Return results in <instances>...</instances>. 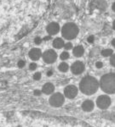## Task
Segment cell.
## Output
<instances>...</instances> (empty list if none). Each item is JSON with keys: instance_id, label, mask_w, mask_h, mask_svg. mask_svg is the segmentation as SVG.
<instances>
[{"instance_id": "obj_4", "label": "cell", "mask_w": 115, "mask_h": 127, "mask_svg": "<svg viewBox=\"0 0 115 127\" xmlns=\"http://www.w3.org/2000/svg\"><path fill=\"white\" fill-rule=\"evenodd\" d=\"M50 103L53 107H61L64 103V96L60 93L53 94L50 98Z\"/></svg>"}, {"instance_id": "obj_6", "label": "cell", "mask_w": 115, "mask_h": 127, "mask_svg": "<svg viewBox=\"0 0 115 127\" xmlns=\"http://www.w3.org/2000/svg\"><path fill=\"white\" fill-rule=\"evenodd\" d=\"M57 59V54L54 50H47L46 52H44V54H43V59L45 63L47 64H52L54 63Z\"/></svg>"}, {"instance_id": "obj_2", "label": "cell", "mask_w": 115, "mask_h": 127, "mask_svg": "<svg viewBox=\"0 0 115 127\" xmlns=\"http://www.w3.org/2000/svg\"><path fill=\"white\" fill-rule=\"evenodd\" d=\"M101 88L107 93H115V74L110 73L103 75L100 81Z\"/></svg>"}, {"instance_id": "obj_28", "label": "cell", "mask_w": 115, "mask_h": 127, "mask_svg": "<svg viewBox=\"0 0 115 127\" xmlns=\"http://www.w3.org/2000/svg\"><path fill=\"white\" fill-rule=\"evenodd\" d=\"M52 75H53V70H51V69L48 70V72H47V75H48V76H51Z\"/></svg>"}, {"instance_id": "obj_12", "label": "cell", "mask_w": 115, "mask_h": 127, "mask_svg": "<svg viewBox=\"0 0 115 127\" xmlns=\"http://www.w3.org/2000/svg\"><path fill=\"white\" fill-rule=\"evenodd\" d=\"M82 108H83V109L86 112L91 111V110L94 108L93 102L90 101V100H86V101L84 102L83 104H82Z\"/></svg>"}, {"instance_id": "obj_18", "label": "cell", "mask_w": 115, "mask_h": 127, "mask_svg": "<svg viewBox=\"0 0 115 127\" xmlns=\"http://www.w3.org/2000/svg\"><path fill=\"white\" fill-rule=\"evenodd\" d=\"M60 58H61V59H62V60H66V59H67L69 58V54L67 52H65L64 51V52L61 53Z\"/></svg>"}, {"instance_id": "obj_32", "label": "cell", "mask_w": 115, "mask_h": 127, "mask_svg": "<svg viewBox=\"0 0 115 127\" xmlns=\"http://www.w3.org/2000/svg\"><path fill=\"white\" fill-rule=\"evenodd\" d=\"M113 28H114V29L115 30V20L114 21V24H113Z\"/></svg>"}, {"instance_id": "obj_29", "label": "cell", "mask_w": 115, "mask_h": 127, "mask_svg": "<svg viewBox=\"0 0 115 127\" xmlns=\"http://www.w3.org/2000/svg\"><path fill=\"white\" fill-rule=\"evenodd\" d=\"M51 38V36H45V37L44 38V41H46V40H50Z\"/></svg>"}, {"instance_id": "obj_27", "label": "cell", "mask_w": 115, "mask_h": 127, "mask_svg": "<svg viewBox=\"0 0 115 127\" xmlns=\"http://www.w3.org/2000/svg\"><path fill=\"white\" fill-rule=\"evenodd\" d=\"M34 95H36V96L41 95V92L38 91V90H35V91H34Z\"/></svg>"}, {"instance_id": "obj_26", "label": "cell", "mask_w": 115, "mask_h": 127, "mask_svg": "<svg viewBox=\"0 0 115 127\" xmlns=\"http://www.w3.org/2000/svg\"><path fill=\"white\" fill-rule=\"evenodd\" d=\"M34 42H35V44H37V45H39L41 42H42V39L38 36V37L35 38V40H34Z\"/></svg>"}, {"instance_id": "obj_31", "label": "cell", "mask_w": 115, "mask_h": 127, "mask_svg": "<svg viewBox=\"0 0 115 127\" xmlns=\"http://www.w3.org/2000/svg\"><path fill=\"white\" fill-rule=\"evenodd\" d=\"M112 45H113V46H114V48H115V38H114V40L112 41Z\"/></svg>"}, {"instance_id": "obj_1", "label": "cell", "mask_w": 115, "mask_h": 127, "mask_svg": "<svg viewBox=\"0 0 115 127\" xmlns=\"http://www.w3.org/2000/svg\"><path fill=\"white\" fill-rule=\"evenodd\" d=\"M99 83L96 78L92 76H85L80 81L79 89L84 94L91 95L98 90Z\"/></svg>"}, {"instance_id": "obj_11", "label": "cell", "mask_w": 115, "mask_h": 127, "mask_svg": "<svg viewBox=\"0 0 115 127\" xmlns=\"http://www.w3.org/2000/svg\"><path fill=\"white\" fill-rule=\"evenodd\" d=\"M92 4L101 10H104L107 9V3L105 0H94Z\"/></svg>"}, {"instance_id": "obj_10", "label": "cell", "mask_w": 115, "mask_h": 127, "mask_svg": "<svg viewBox=\"0 0 115 127\" xmlns=\"http://www.w3.org/2000/svg\"><path fill=\"white\" fill-rule=\"evenodd\" d=\"M41 55H42V53L38 48H32L29 52V57L32 60H38L41 57Z\"/></svg>"}, {"instance_id": "obj_24", "label": "cell", "mask_w": 115, "mask_h": 127, "mask_svg": "<svg viewBox=\"0 0 115 127\" xmlns=\"http://www.w3.org/2000/svg\"><path fill=\"white\" fill-rule=\"evenodd\" d=\"M87 41H88V42L89 43H93L94 42V41H95V37H94V36H90L89 37L87 38Z\"/></svg>"}, {"instance_id": "obj_16", "label": "cell", "mask_w": 115, "mask_h": 127, "mask_svg": "<svg viewBox=\"0 0 115 127\" xmlns=\"http://www.w3.org/2000/svg\"><path fill=\"white\" fill-rule=\"evenodd\" d=\"M58 68H59V70L61 71V72H67V71L68 70L69 66H68V64H67V63L62 62V63L60 64V65H59Z\"/></svg>"}, {"instance_id": "obj_14", "label": "cell", "mask_w": 115, "mask_h": 127, "mask_svg": "<svg viewBox=\"0 0 115 127\" xmlns=\"http://www.w3.org/2000/svg\"><path fill=\"white\" fill-rule=\"evenodd\" d=\"M73 55H74L75 57H81L83 56L84 53H85V49H84V48L82 46H77L75 47L74 48H73Z\"/></svg>"}, {"instance_id": "obj_5", "label": "cell", "mask_w": 115, "mask_h": 127, "mask_svg": "<svg viewBox=\"0 0 115 127\" xmlns=\"http://www.w3.org/2000/svg\"><path fill=\"white\" fill-rule=\"evenodd\" d=\"M96 104L100 108H108L111 104V99L108 96L102 95L100 96L96 100Z\"/></svg>"}, {"instance_id": "obj_13", "label": "cell", "mask_w": 115, "mask_h": 127, "mask_svg": "<svg viewBox=\"0 0 115 127\" xmlns=\"http://www.w3.org/2000/svg\"><path fill=\"white\" fill-rule=\"evenodd\" d=\"M55 90V87L53 84L51 83H46L45 85L43 87L42 92L45 94H51L54 92Z\"/></svg>"}, {"instance_id": "obj_7", "label": "cell", "mask_w": 115, "mask_h": 127, "mask_svg": "<svg viewBox=\"0 0 115 127\" xmlns=\"http://www.w3.org/2000/svg\"><path fill=\"white\" fill-rule=\"evenodd\" d=\"M78 94V88L75 86L70 85L67 86L64 90V95L66 97L72 99V98H74Z\"/></svg>"}, {"instance_id": "obj_8", "label": "cell", "mask_w": 115, "mask_h": 127, "mask_svg": "<svg viewBox=\"0 0 115 127\" xmlns=\"http://www.w3.org/2000/svg\"><path fill=\"white\" fill-rule=\"evenodd\" d=\"M71 70L74 75H79V74L83 73L84 70H85V64L80 61H77V62L73 64Z\"/></svg>"}, {"instance_id": "obj_17", "label": "cell", "mask_w": 115, "mask_h": 127, "mask_svg": "<svg viewBox=\"0 0 115 127\" xmlns=\"http://www.w3.org/2000/svg\"><path fill=\"white\" fill-rule=\"evenodd\" d=\"M101 54L103 57H109L113 54V50L112 49H104V50L102 51Z\"/></svg>"}, {"instance_id": "obj_25", "label": "cell", "mask_w": 115, "mask_h": 127, "mask_svg": "<svg viewBox=\"0 0 115 127\" xmlns=\"http://www.w3.org/2000/svg\"><path fill=\"white\" fill-rule=\"evenodd\" d=\"M96 68L101 69V68H102V66H103V64H102V62H101V61H98V62L96 63Z\"/></svg>"}, {"instance_id": "obj_9", "label": "cell", "mask_w": 115, "mask_h": 127, "mask_svg": "<svg viewBox=\"0 0 115 127\" xmlns=\"http://www.w3.org/2000/svg\"><path fill=\"white\" fill-rule=\"evenodd\" d=\"M59 31H60V26H59L58 23H55V22H52V23L49 24L48 26H47V32L50 36L57 34Z\"/></svg>"}, {"instance_id": "obj_23", "label": "cell", "mask_w": 115, "mask_h": 127, "mask_svg": "<svg viewBox=\"0 0 115 127\" xmlns=\"http://www.w3.org/2000/svg\"><path fill=\"white\" fill-rule=\"evenodd\" d=\"M64 47H65V49L69 50V49H72V48H73V44H72L71 42H67V43H66L64 45Z\"/></svg>"}, {"instance_id": "obj_3", "label": "cell", "mask_w": 115, "mask_h": 127, "mask_svg": "<svg viewBox=\"0 0 115 127\" xmlns=\"http://www.w3.org/2000/svg\"><path fill=\"white\" fill-rule=\"evenodd\" d=\"M61 34L63 37L67 40L74 39L79 34V27L74 23H67L61 29Z\"/></svg>"}, {"instance_id": "obj_19", "label": "cell", "mask_w": 115, "mask_h": 127, "mask_svg": "<svg viewBox=\"0 0 115 127\" xmlns=\"http://www.w3.org/2000/svg\"><path fill=\"white\" fill-rule=\"evenodd\" d=\"M110 63H111V64H112L113 66L115 67V54H112V56H111Z\"/></svg>"}, {"instance_id": "obj_15", "label": "cell", "mask_w": 115, "mask_h": 127, "mask_svg": "<svg viewBox=\"0 0 115 127\" xmlns=\"http://www.w3.org/2000/svg\"><path fill=\"white\" fill-rule=\"evenodd\" d=\"M53 46L54 48H57V49H60L61 48L64 47V42L61 38H55V39L53 41Z\"/></svg>"}, {"instance_id": "obj_20", "label": "cell", "mask_w": 115, "mask_h": 127, "mask_svg": "<svg viewBox=\"0 0 115 127\" xmlns=\"http://www.w3.org/2000/svg\"><path fill=\"white\" fill-rule=\"evenodd\" d=\"M25 64H26V62L24 60H20L17 64V65H18L19 68H23V67L25 66Z\"/></svg>"}, {"instance_id": "obj_21", "label": "cell", "mask_w": 115, "mask_h": 127, "mask_svg": "<svg viewBox=\"0 0 115 127\" xmlns=\"http://www.w3.org/2000/svg\"><path fill=\"white\" fill-rule=\"evenodd\" d=\"M40 78H41V74L39 72L34 74V75H33V79L34 80H36V81H38V80H40Z\"/></svg>"}, {"instance_id": "obj_30", "label": "cell", "mask_w": 115, "mask_h": 127, "mask_svg": "<svg viewBox=\"0 0 115 127\" xmlns=\"http://www.w3.org/2000/svg\"><path fill=\"white\" fill-rule=\"evenodd\" d=\"M112 9L115 12V3H113V5H112Z\"/></svg>"}, {"instance_id": "obj_22", "label": "cell", "mask_w": 115, "mask_h": 127, "mask_svg": "<svg viewBox=\"0 0 115 127\" xmlns=\"http://www.w3.org/2000/svg\"><path fill=\"white\" fill-rule=\"evenodd\" d=\"M37 68V64L35 63H32V64H30V65H29V69H30V70H35Z\"/></svg>"}]
</instances>
